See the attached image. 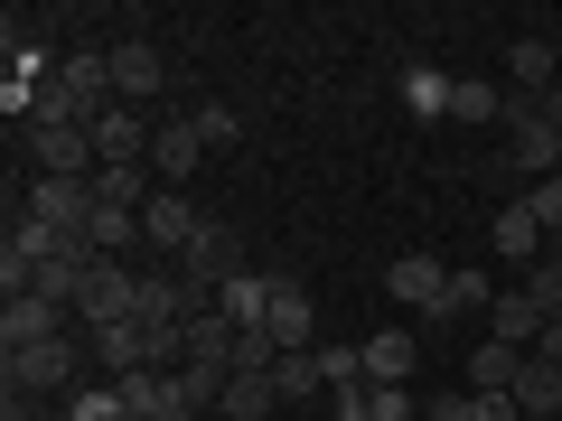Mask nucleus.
Returning <instances> with one entry per match:
<instances>
[{"label":"nucleus","mask_w":562,"mask_h":421,"mask_svg":"<svg viewBox=\"0 0 562 421\" xmlns=\"http://www.w3.org/2000/svg\"><path fill=\"white\" fill-rule=\"evenodd\" d=\"M216 412H225V421H272V412H281V384H272V375H235Z\"/></svg>","instance_id":"22"},{"label":"nucleus","mask_w":562,"mask_h":421,"mask_svg":"<svg viewBox=\"0 0 562 421\" xmlns=\"http://www.w3.org/2000/svg\"><path fill=\"white\" fill-rule=\"evenodd\" d=\"M262 300H272V272H235V281L216 291V309H225L235 328H262Z\"/></svg>","instance_id":"24"},{"label":"nucleus","mask_w":562,"mask_h":421,"mask_svg":"<svg viewBox=\"0 0 562 421\" xmlns=\"http://www.w3.org/2000/svg\"><path fill=\"white\" fill-rule=\"evenodd\" d=\"M516 375H525V346H506V338L469 346V394H516Z\"/></svg>","instance_id":"18"},{"label":"nucleus","mask_w":562,"mask_h":421,"mask_svg":"<svg viewBox=\"0 0 562 421\" xmlns=\"http://www.w3.org/2000/svg\"><path fill=\"white\" fill-rule=\"evenodd\" d=\"M20 216H38V225H57L66 243H85V225H94V179H29Z\"/></svg>","instance_id":"5"},{"label":"nucleus","mask_w":562,"mask_h":421,"mask_svg":"<svg viewBox=\"0 0 562 421\" xmlns=\"http://www.w3.org/2000/svg\"><path fill=\"white\" fill-rule=\"evenodd\" d=\"M366 412L375 421H422V394L413 384H366Z\"/></svg>","instance_id":"28"},{"label":"nucleus","mask_w":562,"mask_h":421,"mask_svg":"<svg viewBox=\"0 0 562 421\" xmlns=\"http://www.w3.org/2000/svg\"><path fill=\"white\" fill-rule=\"evenodd\" d=\"M535 113H543V122H553V132H562V84H553V94H535Z\"/></svg>","instance_id":"33"},{"label":"nucleus","mask_w":562,"mask_h":421,"mask_svg":"<svg viewBox=\"0 0 562 421\" xmlns=\"http://www.w3.org/2000/svg\"><path fill=\"white\" fill-rule=\"evenodd\" d=\"M553 84H562L553 38H516V47H506V94H525V103H535V94H553Z\"/></svg>","instance_id":"15"},{"label":"nucleus","mask_w":562,"mask_h":421,"mask_svg":"<svg viewBox=\"0 0 562 421\" xmlns=\"http://www.w3.org/2000/svg\"><path fill=\"white\" fill-rule=\"evenodd\" d=\"M150 132H160V113L113 103V113L94 122V169H150Z\"/></svg>","instance_id":"6"},{"label":"nucleus","mask_w":562,"mask_h":421,"mask_svg":"<svg viewBox=\"0 0 562 421\" xmlns=\"http://www.w3.org/2000/svg\"><path fill=\"white\" fill-rule=\"evenodd\" d=\"M188 113H198L206 150H235V140H244V113H235V103H188Z\"/></svg>","instance_id":"27"},{"label":"nucleus","mask_w":562,"mask_h":421,"mask_svg":"<svg viewBox=\"0 0 562 421\" xmlns=\"http://www.w3.org/2000/svg\"><path fill=\"white\" fill-rule=\"evenodd\" d=\"M160 84H169V66H160V47H150V38H122L113 47V94L132 103V113H140V103H160Z\"/></svg>","instance_id":"13"},{"label":"nucleus","mask_w":562,"mask_h":421,"mask_svg":"<svg viewBox=\"0 0 562 421\" xmlns=\"http://www.w3.org/2000/svg\"><path fill=\"white\" fill-rule=\"evenodd\" d=\"M262 328H272V346L291 356V346H319V300H310L291 272H272V300H262Z\"/></svg>","instance_id":"8"},{"label":"nucleus","mask_w":562,"mask_h":421,"mask_svg":"<svg viewBox=\"0 0 562 421\" xmlns=\"http://www.w3.org/2000/svg\"><path fill=\"white\" fill-rule=\"evenodd\" d=\"M384 281H394V300L413 309V319H431L441 291H450V262L441 253H394V272H384Z\"/></svg>","instance_id":"11"},{"label":"nucleus","mask_w":562,"mask_h":421,"mask_svg":"<svg viewBox=\"0 0 562 421\" xmlns=\"http://www.w3.org/2000/svg\"><path fill=\"white\" fill-rule=\"evenodd\" d=\"M328 421H375V412H366V384H357V394H328Z\"/></svg>","instance_id":"31"},{"label":"nucleus","mask_w":562,"mask_h":421,"mask_svg":"<svg viewBox=\"0 0 562 421\" xmlns=\"http://www.w3.org/2000/svg\"><path fill=\"white\" fill-rule=\"evenodd\" d=\"M206 169V132H198V113H188V103H169L160 113V132H150V179H198Z\"/></svg>","instance_id":"4"},{"label":"nucleus","mask_w":562,"mask_h":421,"mask_svg":"<svg viewBox=\"0 0 562 421\" xmlns=\"http://www.w3.org/2000/svg\"><path fill=\"white\" fill-rule=\"evenodd\" d=\"M403 113L413 122H450V94H460V76H450V66H431V57H403Z\"/></svg>","instance_id":"12"},{"label":"nucleus","mask_w":562,"mask_h":421,"mask_svg":"<svg viewBox=\"0 0 562 421\" xmlns=\"http://www.w3.org/2000/svg\"><path fill=\"white\" fill-rule=\"evenodd\" d=\"M535 356H543V365H562V319H543V338H535Z\"/></svg>","instance_id":"32"},{"label":"nucleus","mask_w":562,"mask_h":421,"mask_svg":"<svg viewBox=\"0 0 562 421\" xmlns=\"http://www.w3.org/2000/svg\"><path fill=\"white\" fill-rule=\"evenodd\" d=\"M47 338H76V309H57L47 291L0 309V356H20V346H47Z\"/></svg>","instance_id":"7"},{"label":"nucleus","mask_w":562,"mask_h":421,"mask_svg":"<svg viewBox=\"0 0 562 421\" xmlns=\"http://www.w3.org/2000/svg\"><path fill=\"white\" fill-rule=\"evenodd\" d=\"M469 421H525L516 394H469Z\"/></svg>","instance_id":"30"},{"label":"nucleus","mask_w":562,"mask_h":421,"mask_svg":"<svg viewBox=\"0 0 562 421\" xmlns=\"http://www.w3.org/2000/svg\"><path fill=\"white\" fill-rule=\"evenodd\" d=\"M487 309H497V281H487L479 262H469V272L450 262V291H441V309H431L422 328H460V319H487Z\"/></svg>","instance_id":"14"},{"label":"nucleus","mask_w":562,"mask_h":421,"mask_svg":"<svg viewBox=\"0 0 562 421\" xmlns=\"http://www.w3.org/2000/svg\"><path fill=\"white\" fill-rule=\"evenodd\" d=\"M487 243H497L506 262H525V272H535V262H543V225H535V206L506 197V206H497V225H487Z\"/></svg>","instance_id":"16"},{"label":"nucleus","mask_w":562,"mask_h":421,"mask_svg":"<svg viewBox=\"0 0 562 421\" xmlns=\"http://www.w3.org/2000/svg\"><path fill=\"white\" fill-rule=\"evenodd\" d=\"M47 421H132V402H122V384H113V375H85Z\"/></svg>","instance_id":"19"},{"label":"nucleus","mask_w":562,"mask_h":421,"mask_svg":"<svg viewBox=\"0 0 562 421\" xmlns=\"http://www.w3.org/2000/svg\"><path fill=\"white\" fill-rule=\"evenodd\" d=\"M516 412H525V421H562V365L525 356V375H516Z\"/></svg>","instance_id":"20"},{"label":"nucleus","mask_w":562,"mask_h":421,"mask_svg":"<svg viewBox=\"0 0 562 421\" xmlns=\"http://www.w3.org/2000/svg\"><path fill=\"white\" fill-rule=\"evenodd\" d=\"M85 243H94V253H132V243H140V216H132V206H103V197H94V225H85Z\"/></svg>","instance_id":"25"},{"label":"nucleus","mask_w":562,"mask_h":421,"mask_svg":"<svg viewBox=\"0 0 562 421\" xmlns=\"http://www.w3.org/2000/svg\"><path fill=\"white\" fill-rule=\"evenodd\" d=\"M450 122H497V132H506V84L460 76V94H450Z\"/></svg>","instance_id":"26"},{"label":"nucleus","mask_w":562,"mask_h":421,"mask_svg":"<svg viewBox=\"0 0 562 421\" xmlns=\"http://www.w3.org/2000/svg\"><path fill=\"white\" fill-rule=\"evenodd\" d=\"M76 384H85V328H76V338H47V346H20V356H10V394H29V402L76 394Z\"/></svg>","instance_id":"1"},{"label":"nucleus","mask_w":562,"mask_h":421,"mask_svg":"<svg viewBox=\"0 0 562 421\" xmlns=\"http://www.w3.org/2000/svg\"><path fill=\"white\" fill-rule=\"evenodd\" d=\"M487 338H506V346H525V356H535V338H543V309L525 300V291H497V309H487Z\"/></svg>","instance_id":"21"},{"label":"nucleus","mask_w":562,"mask_h":421,"mask_svg":"<svg viewBox=\"0 0 562 421\" xmlns=\"http://www.w3.org/2000/svg\"><path fill=\"white\" fill-rule=\"evenodd\" d=\"M413 365H422L413 328H375V338H366V384H413Z\"/></svg>","instance_id":"17"},{"label":"nucleus","mask_w":562,"mask_h":421,"mask_svg":"<svg viewBox=\"0 0 562 421\" xmlns=\"http://www.w3.org/2000/svg\"><path fill=\"white\" fill-rule=\"evenodd\" d=\"M198 225H206V216L179 197V187H160V197L140 206V243H150V253H169V262H179L188 243H198Z\"/></svg>","instance_id":"10"},{"label":"nucleus","mask_w":562,"mask_h":421,"mask_svg":"<svg viewBox=\"0 0 562 421\" xmlns=\"http://www.w3.org/2000/svg\"><path fill=\"white\" fill-rule=\"evenodd\" d=\"M506 169H516L525 187H535V179H562V132H553L525 94H506Z\"/></svg>","instance_id":"2"},{"label":"nucleus","mask_w":562,"mask_h":421,"mask_svg":"<svg viewBox=\"0 0 562 421\" xmlns=\"http://www.w3.org/2000/svg\"><path fill=\"white\" fill-rule=\"evenodd\" d=\"M29 169H38V179H94V132H76V122L29 132Z\"/></svg>","instance_id":"9"},{"label":"nucleus","mask_w":562,"mask_h":421,"mask_svg":"<svg viewBox=\"0 0 562 421\" xmlns=\"http://www.w3.org/2000/svg\"><path fill=\"white\" fill-rule=\"evenodd\" d=\"M272 384H281V402H319V394H328V375H319V346H291V356L272 365Z\"/></svg>","instance_id":"23"},{"label":"nucleus","mask_w":562,"mask_h":421,"mask_svg":"<svg viewBox=\"0 0 562 421\" xmlns=\"http://www.w3.org/2000/svg\"><path fill=\"white\" fill-rule=\"evenodd\" d=\"M525 206H535L543 243H562V179H535V187H525Z\"/></svg>","instance_id":"29"},{"label":"nucleus","mask_w":562,"mask_h":421,"mask_svg":"<svg viewBox=\"0 0 562 421\" xmlns=\"http://www.w3.org/2000/svg\"><path fill=\"white\" fill-rule=\"evenodd\" d=\"M179 272L198 281L206 300H216L225 281H235V272H254V262H244V235H235V225H225V216H206V225H198V243L179 253Z\"/></svg>","instance_id":"3"}]
</instances>
